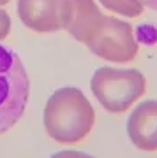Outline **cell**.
I'll return each instance as SVG.
<instances>
[{"label": "cell", "mask_w": 157, "mask_h": 158, "mask_svg": "<svg viewBox=\"0 0 157 158\" xmlns=\"http://www.w3.org/2000/svg\"><path fill=\"white\" fill-rule=\"evenodd\" d=\"M7 2H11V0H0V6H6Z\"/></svg>", "instance_id": "obj_12"}, {"label": "cell", "mask_w": 157, "mask_h": 158, "mask_svg": "<svg viewBox=\"0 0 157 158\" xmlns=\"http://www.w3.org/2000/svg\"><path fill=\"white\" fill-rule=\"evenodd\" d=\"M102 16L104 14L99 11L94 0H67L64 30H67L78 42L85 44Z\"/></svg>", "instance_id": "obj_7"}, {"label": "cell", "mask_w": 157, "mask_h": 158, "mask_svg": "<svg viewBox=\"0 0 157 158\" xmlns=\"http://www.w3.org/2000/svg\"><path fill=\"white\" fill-rule=\"evenodd\" d=\"M108 11L118 12L122 16L136 18L145 11V7L140 4V0H99Z\"/></svg>", "instance_id": "obj_8"}, {"label": "cell", "mask_w": 157, "mask_h": 158, "mask_svg": "<svg viewBox=\"0 0 157 158\" xmlns=\"http://www.w3.org/2000/svg\"><path fill=\"white\" fill-rule=\"evenodd\" d=\"M140 4L146 9H152V11L157 12V0H140Z\"/></svg>", "instance_id": "obj_11"}, {"label": "cell", "mask_w": 157, "mask_h": 158, "mask_svg": "<svg viewBox=\"0 0 157 158\" xmlns=\"http://www.w3.org/2000/svg\"><path fill=\"white\" fill-rule=\"evenodd\" d=\"M67 0H18V16L27 28L48 34L64 30Z\"/></svg>", "instance_id": "obj_5"}, {"label": "cell", "mask_w": 157, "mask_h": 158, "mask_svg": "<svg viewBox=\"0 0 157 158\" xmlns=\"http://www.w3.org/2000/svg\"><path fill=\"white\" fill-rule=\"evenodd\" d=\"M11 30V18L4 9H0V40L6 39Z\"/></svg>", "instance_id": "obj_9"}, {"label": "cell", "mask_w": 157, "mask_h": 158, "mask_svg": "<svg viewBox=\"0 0 157 158\" xmlns=\"http://www.w3.org/2000/svg\"><path fill=\"white\" fill-rule=\"evenodd\" d=\"M127 134L138 149L157 151V100H145L136 106L127 119Z\"/></svg>", "instance_id": "obj_6"}, {"label": "cell", "mask_w": 157, "mask_h": 158, "mask_svg": "<svg viewBox=\"0 0 157 158\" xmlns=\"http://www.w3.org/2000/svg\"><path fill=\"white\" fill-rule=\"evenodd\" d=\"M85 46L96 56L115 63H127L138 55V40L132 27L127 21L106 14L88 35Z\"/></svg>", "instance_id": "obj_4"}, {"label": "cell", "mask_w": 157, "mask_h": 158, "mask_svg": "<svg viewBox=\"0 0 157 158\" xmlns=\"http://www.w3.org/2000/svg\"><path fill=\"white\" fill-rule=\"evenodd\" d=\"M92 93L108 113L120 114L145 95L146 79L136 69H97L90 81Z\"/></svg>", "instance_id": "obj_3"}, {"label": "cell", "mask_w": 157, "mask_h": 158, "mask_svg": "<svg viewBox=\"0 0 157 158\" xmlns=\"http://www.w3.org/2000/svg\"><path fill=\"white\" fill-rule=\"evenodd\" d=\"M50 158H94L88 153L83 151H74V149H65V151H58L55 155H51Z\"/></svg>", "instance_id": "obj_10"}, {"label": "cell", "mask_w": 157, "mask_h": 158, "mask_svg": "<svg viewBox=\"0 0 157 158\" xmlns=\"http://www.w3.org/2000/svg\"><path fill=\"white\" fill-rule=\"evenodd\" d=\"M30 97V81L18 53L0 44V135L20 121Z\"/></svg>", "instance_id": "obj_2"}, {"label": "cell", "mask_w": 157, "mask_h": 158, "mask_svg": "<svg viewBox=\"0 0 157 158\" xmlns=\"http://www.w3.org/2000/svg\"><path fill=\"white\" fill-rule=\"evenodd\" d=\"M48 135L62 144H74L90 134L96 111L79 88L65 86L51 93L43 114Z\"/></svg>", "instance_id": "obj_1"}]
</instances>
